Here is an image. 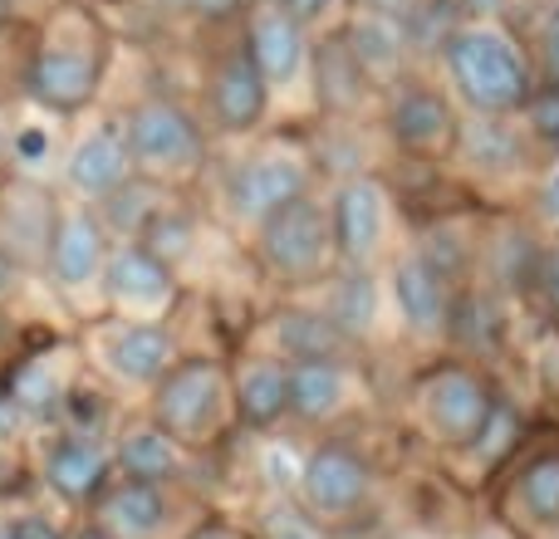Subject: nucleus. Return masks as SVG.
Segmentation results:
<instances>
[{
    "mask_svg": "<svg viewBox=\"0 0 559 539\" xmlns=\"http://www.w3.org/2000/svg\"><path fill=\"white\" fill-rule=\"evenodd\" d=\"M447 69H452V84L476 113L506 118L515 108L531 104L535 79H531V59L521 55L511 35L501 25H456V35L447 39Z\"/></svg>",
    "mask_w": 559,
    "mask_h": 539,
    "instance_id": "f257e3e1",
    "label": "nucleus"
},
{
    "mask_svg": "<svg viewBox=\"0 0 559 539\" xmlns=\"http://www.w3.org/2000/svg\"><path fill=\"white\" fill-rule=\"evenodd\" d=\"M334 255V226H329V206H319L314 196H295L280 212L261 221V261L280 279H314Z\"/></svg>",
    "mask_w": 559,
    "mask_h": 539,
    "instance_id": "f03ea898",
    "label": "nucleus"
},
{
    "mask_svg": "<svg viewBox=\"0 0 559 539\" xmlns=\"http://www.w3.org/2000/svg\"><path fill=\"white\" fill-rule=\"evenodd\" d=\"M128 153L147 172H182L202 157V133H197L192 113L177 108L173 98H147L128 113Z\"/></svg>",
    "mask_w": 559,
    "mask_h": 539,
    "instance_id": "7ed1b4c3",
    "label": "nucleus"
},
{
    "mask_svg": "<svg viewBox=\"0 0 559 539\" xmlns=\"http://www.w3.org/2000/svg\"><path fill=\"white\" fill-rule=\"evenodd\" d=\"M216 407H222V373L206 358H187V363H173L163 378H157L153 393V412L177 442H192L212 427Z\"/></svg>",
    "mask_w": 559,
    "mask_h": 539,
    "instance_id": "20e7f679",
    "label": "nucleus"
},
{
    "mask_svg": "<svg viewBox=\"0 0 559 539\" xmlns=\"http://www.w3.org/2000/svg\"><path fill=\"white\" fill-rule=\"evenodd\" d=\"M491 407H496L491 383L462 363L437 368V373L423 383L427 427H432L437 436H447V442H476V432L486 427Z\"/></svg>",
    "mask_w": 559,
    "mask_h": 539,
    "instance_id": "39448f33",
    "label": "nucleus"
},
{
    "mask_svg": "<svg viewBox=\"0 0 559 539\" xmlns=\"http://www.w3.org/2000/svg\"><path fill=\"white\" fill-rule=\"evenodd\" d=\"M309 187V167L295 153H255L251 163H241V172L231 177V206L246 221H265L271 212H280L285 202L305 196Z\"/></svg>",
    "mask_w": 559,
    "mask_h": 539,
    "instance_id": "423d86ee",
    "label": "nucleus"
},
{
    "mask_svg": "<svg viewBox=\"0 0 559 539\" xmlns=\"http://www.w3.org/2000/svg\"><path fill=\"white\" fill-rule=\"evenodd\" d=\"M329 226H334V251L348 265H368L383 245V226H388V202L383 187L373 177H354L338 187L334 206H329Z\"/></svg>",
    "mask_w": 559,
    "mask_h": 539,
    "instance_id": "0eeeda50",
    "label": "nucleus"
},
{
    "mask_svg": "<svg viewBox=\"0 0 559 539\" xmlns=\"http://www.w3.org/2000/svg\"><path fill=\"white\" fill-rule=\"evenodd\" d=\"M447 270L432 255H407L393 270V304L403 314V324L423 338L447 334V319H452V289H447Z\"/></svg>",
    "mask_w": 559,
    "mask_h": 539,
    "instance_id": "6e6552de",
    "label": "nucleus"
},
{
    "mask_svg": "<svg viewBox=\"0 0 559 539\" xmlns=\"http://www.w3.org/2000/svg\"><path fill=\"white\" fill-rule=\"evenodd\" d=\"M388 133L417 157H437L456 143L462 123H456V108L447 104L437 88H403L388 108Z\"/></svg>",
    "mask_w": 559,
    "mask_h": 539,
    "instance_id": "1a4fd4ad",
    "label": "nucleus"
},
{
    "mask_svg": "<svg viewBox=\"0 0 559 539\" xmlns=\"http://www.w3.org/2000/svg\"><path fill=\"white\" fill-rule=\"evenodd\" d=\"M299 491L305 505L319 515H344L368 495V466L344 446H319L299 471Z\"/></svg>",
    "mask_w": 559,
    "mask_h": 539,
    "instance_id": "9d476101",
    "label": "nucleus"
},
{
    "mask_svg": "<svg viewBox=\"0 0 559 539\" xmlns=\"http://www.w3.org/2000/svg\"><path fill=\"white\" fill-rule=\"evenodd\" d=\"M25 84L35 104L55 108V113H74V108H84L94 98L98 64L88 55H79V49H39L29 59Z\"/></svg>",
    "mask_w": 559,
    "mask_h": 539,
    "instance_id": "9b49d317",
    "label": "nucleus"
},
{
    "mask_svg": "<svg viewBox=\"0 0 559 539\" xmlns=\"http://www.w3.org/2000/svg\"><path fill=\"white\" fill-rule=\"evenodd\" d=\"M265 104H271V79L261 74L251 55H231L222 59L212 79V108H216V123L226 133H246L265 118Z\"/></svg>",
    "mask_w": 559,
    "mask_h": 539,
    "instance_id": "f8f14e48",
    "label": "nucleus"
},
{
    "mask_svg": "<svg viewBox=\"0 0 559 539\" xmlns=\"http://www.w3.org/2000/svg\"><path fill=\"white\" fill-rule=\"evenodd\" d=\"M104 285L114 295V304L157 309L173 295V265H163L147 245H118L104 261Z\"/></svg>",
    "mask_w": 559,
    "mask_h": 539,
    "instance_id": "ddd939ff",
    "label": "nucleus"
},
{
    "mask_svg": "<svg viewBox=\"0 0 559 539\" xmlns=\"http://www.w3.org/2000/svg\"><path fill=\"white\" fill-rule=\"evenodd\" d=\"M133 177V153H128V133L118 128H94L69 157V182L84 196H108Z\"/></svg>",
    "mask_w": 559,
    "mask_h": 539,
    "instance_id": "4468645a",
    "label": "nucleus"
},
{
    "mask_svg": "<svg viewBox=\"0 0 559 539\" xmlns=\"http://www.w3.org/2000/svg\"><path fill=\"white\" fill-rule=\"evenodd\" d=\"M368 69L358 59V49L348 45V35H329L314 49V98L329 113H354L368 94Z\"/></svg>",
    "mask_w": 559,
    "mask_h": 539,
    "instance_id": "2eb2a0df",
    "label": "nucleus"
},
{
    "mask_svg": "<svg viewBox=\"0 0 559 539\" xmlns=\"http://www.w3.org/2000/svg\"><path fill=\"white\" fill-rule=\"evenodd\" d=\"M108 261V245H104V226L94 216L74 212L55 226V241H49V265H55L59 285L79 289V285H94L104 275Z\"/></svg>",
    "mask_w": 559,
    "mask_h": 539,
    "instance_id": "dca6fc26",
    "label": "nucleus"
},
{
    "mask_svg": "<svg viewBox=\"0 0 559 539\" xmlns=\"http://www.w3.org/2000/svg\"><path fill=\"white\" fill-rule=\"evenodd\" d=\"M246 55L261 64V74L271 84H285L305 59V20H295L285 5H265L251 15V45Z\"/></svg>",
    "mask_w": 559,
    "mask_h": 539,
    "instance_id": "f3484780",
    "label": "nucleus"
},
{
    "mask_svg": "<svg viewBox=\"0 0 559 539\" xmlns=\"http://www.w3.org/2000/svg\"><path fill=\"white\" fill-rule=\"evenodd\" d=\"M285 373H289V412L299 422H324V417H334L344 407L348 373L334 358H295Z\"/></svg>",
    "mask_w": 559,
    "mask_h": 539,
    "instance_id": "a211bd4d",
    "label": "nucleus"
},
{
    "mask_svg": "<svg viewBox=\"0 0 559 539\" xmlns=\"http://www.w3.org/2000/svg\"><path fill=\"white\" fill-rule=\"evenodd\" d=\"M173 363H177V344L157 324H128L108 344V368L118 378H128V383H157Z\"/></svg>",
    "mask_w": 559,
    "mask_h": 539,
    "instance_id": "6ab92c4d",
    "label": "nucleus"
},
{
    "mask_svg": "<svg viewBox=\"0 0 559 539\" xmlns=\"http://www.w3.org/2000/svg\"><path fill=\"white\" fill-rule=\"evenodd\" d=\"M45 476L64 501H94V495L104 491L108 456L98 452L94 436H69V442H59L55 452H49Z\"/></svg>",
    "mask_w": 559,
    "mask_h": 539,
    "instance_id": "aec40b11",
    "label": "nucleus"
},
{
    "mask_svg": "<svg viewBox=\"0 0 559 539\" xmlns=\"http://www.w3.org/2000/svg\"><path fill=\"white\" fill-rule=\"evenodd\" d=\"M163 525H167V501L153 481H133L128 476L104 501V530L114 539H153Z\"/></svg>",
    "mask_w": 559,
    "mask_h": 539,
    "instance_id": "412c9836",
    "label": "nucleus"
},
{
    "mask_svg": "<svg viewBox=\"0 0 559 539\" xmlns=\"http://www.w3.org/2000/svg\"><path fill=\"white\" fill-rule=\"evenodd\" d=\"M118 462H123V471L133 476V481H173L177 471H182V446H177V436L167 432L163 422L153 427H133L123 442V452H118Z\"/></svg>",
    "mask_w": 559,
    "mask_h": 539,
    "instance_id": "4be33fe9",
    "label": "nucleus"
},
{
    "mask_svg": "<svg viewBox=\"0 0 559 539\" xmlns=\"http://www.w3.org/2000/svg\"><path fill=\"white\" fill-rule=\"evenodd\" d=\"M275 344L289 358H338L348 334L329 314H319V309H285L275 319Z\"/></svg>",
    "mask_w": 559,
    "mask_h": 539,
    "instance_id": "5701e85b",
    "label": "nucleus"
},
{
    "mask_svg": "<svg viewBox=\"0 0 559 539\" xmlns=\"http://www.w3.org/2000/svg\"><path fill=\"white\" fill-rule=\"evenodd\" d=\"M236 412L251 427H271L289 412V373L280 363H255L236 383Z\"/></svg>",
    "mask_w": 559,
    "mask_h": 539,
    "instance_id": "b1692460",
    "label": "nucleus"
},
{
    "mask_svg": "<svg viewBox=\"0 0 559 539\" xmlns=\"http://www.w3.org/2000/svg\"><path fill=\"white\" fill-rule=\"evenodd\" d=\"M348 45L358 49L368 74H388V69H397V59L413 49V39H407V29H403V15H373V10H364V20L348 29Z\"/></svg>",
    "mask_w": 559,
    "mask_h": 539,
    "instance_id": "393cba45",
    "label": "nucleus"
},
{
    "mask_svg": "<svg viewBox=\"0 0 559 539\" xmlns=\"http://www.w3.org/2000/svg\"><path fill=\"white\" fill-rule=\"evenodd\" d=\"M501 309L486 295H466L452 304V319H447V334L466 348H496L501 344Z\"/></svg>",
    "mask_w": 559,
    "mask_h": 539,
    "instance_id": "a878e982",
    "label": "nucleus"
},
{
    "mask_svg": "<svg viewBox=\"0 0 559 539\" xmlns=\"http://www.w3.org/2000/svg\"><path fill=\"white\" fill-rule=\"evenodd\" d=\"M329 319H334V324L344 328L348 338H358V334H368V328H373V319H378V289H373V279L364 275V265H358L354 275L338 285Z\"/></svg>",
    "mask_w": 559,
    "mask_h": 539,
    "instance_id": "bb28decb",
    "label": "nucleus"
},
{
    "mask_svg": "<svg viewBox=\"0 0 559 539\" xmlns=\"http://www.w3.org/2000/svg\"><path fill=\"white\" fill-rule=\"evenodd\" d=\"M138 241H143L163 265H177V261H187V255H192L197 231H192V221H187V216H177V212H167V206H163V212L147 216V226L138 231Z\"/></svg>",
    "mask_w": 559,
    "mask_h": 539,
    "instance_id": "cd10ccee",
    "label": "nucleus"
},
{
    "mask_svg": "<svg viewBox=\"0 0 559 539\" xmlns=\"http://www.w3.org/2000/svg\"><path fill=\"white\" fill-rule=\"evenodd\" d=\"M521 505L531 511V520L559 525V456H540L525 466L521 476Z\"/></svg>",
    "mask_w": 559,
    "mask_h": 539,
    "instance_id": "c85d7f7f",
    "label": "nucleus"
},
{
    "mask_svg": "<svg viewBox=\"0 0 559 539\" xmlns=\"http://www.w3.org/2000/svg\"><path fill=\"white\" fill-rule=\"evenodd\" d=\"M104 212H108V221L118 226V231H128V236H138L147 226V216L153 212H163V206H157V192L147 182H133V177H128L123 187H114V192L104 196Z\"/></svg>",
    "mask_w": 559,
    "mask_h": 539,
    "instance_id": "c756f323",
    "label": "nucleus"
},
{
    "mask_svg": "<svg viewBox=\"0 0 559 539\" xmlns=\"http://www.w3.org/2000/svg\"><path fill=\"white\" fill-rule=\"evenodd\" d=\"M472 153L481 167H521V143H515V133H506L501 118H491V113H486V123H476Z\"/></svg>",
    "mask_w": 559,
    "mask_h": 539,
    "instance_id": "7c9ffc66",
    "label": "nucleus"
},
{
    "mask_svg": "<svg viewBox=\"0 0 559 539\" xmlns=\"http://www.w3.org/2000/svg\"><path fill=\"white\" fill-rule=\"evenodd\" d=\"M515 432H521V417H515L506 403H496L491 417H486V427L476 432V442H472L476 456H481V462H501V456L515 446Z\"/></svg>",
    "mask_w": 559,
    "mask_h": 539,
    "instance_id": "2f4dec72",
    "label": "nucleus"
},
{
    "mask_svg": "<svg viewBox=\"0 0 559 539\" xmlns=\"http://www.w3.org/2000/svg\"><path fill=\"white\" fill-rule=\"evenodd\" d=\"M525 118H531L535 143H545L550 153H559V84L535 88L531 104H525Z\"/></svg>",
    "mask_w": 559,
    "mask_h": 539,
    "instance_id": "473e14b6",
    "label": "nucleus"
},
{
    "mask_svg": "<svg viewBox=\"0 0 559 539\" xmlns=\"http://www.w3.org/2000/svg\"><path fill=\"white\" fill-rule=\"evenodd\" d=\"M265 539H324L309 515H299L295 505H271L265 511Z\"/></svg>",
    "mask_w": 559,
    "mask_h": 539,
    "instance_id": "72a5a7b5",
    "label": "nucleus"
},
{
    "mask_svg": "<svg viewBox=\"0 0 559 539\" xmlns=\"http://www.w3.org/2000/svg\"><path fill=\"white\" fill-rule=\"evenodd\" d=\"M540 59H545V74H550V84H559V0L555 5H545L540 15Z\"/></svg>",
    "mask_w": 559,
    "mask_h": 539,
    "instance_id": "f704fd0d",
    "label": "nucleus"
},
{
    "mask_svg": "<svg viewBox=\"0 0 559 539\" xmlns=\"http://www.w3.org/2000/svg\"><path fill=\"white\" fill-rule=\"evenodd\" d=\"M535 279L545 285V299H550V309H559V245L540 255V275H535Z\"/></svg>",
    "mask_w": 559,
    "mask_h": 539,
    "instance_id": "c9c22d12",
    "label": "nucleus"
},
{
    "mask_svg": "<svg viewBox=\"0 0 559 539\" xmlns=\"http://www.w3.org/2000/svg\"><path fill=\"white\" fill-rule=\"evenodd\" d=\"M187 5H192L202 20H231L246 10V0H187Z\"/></svg>",
    "mask_w": 559,
    "mask_h": 539,
    "instance_id": "e433bc0d",
    "label": "nucleus"
},
{
    "mask_svg": "<svg viewBox=\"0 0 559 539\" xmlns=\"http://www.w3.org/2000/svg\"><path fill=\"white\" fill-rule=\"evenodd\" d=\"M15 153H20V163H35V157L49 153V137L39 133V128H25V133L15 137Z\"/></svg>",
    "mask_w": 559,
    "mask_h": 539,
    "instance_id": "4c0bfd02",
    "label": "nucleus"
},
{
    "mask_svg": "<svg viewBox=\"0 0 559 539\" xmlns=\"http://www.w3.org/2000/svg\"><path fill=\"white\" fill-rule=\"evenodd\" d=\"M280 5H285L295 20H319V15H329L338 0H280Z\"/></svg>",
    "mask_w": 559,
    "mask_h": 539,
    "instance_id": "58836bf2",
    "label": "nucleus"
},
{
    "mask_svg": "<svg viewBox=\"0 0 559 539\" xmlns=\"http://www.w3.org/2000/svg\"><path fill=\"white\" fill-rule=\"evenodd\" d=\"M10 539H59V530L55 525H45V520H15Z\"/></svg>",
    "mask_w": 559,
    "mask_h": 539,
    "instance_id": "ea45409f",
    "label": "nucleus"
},
{
    "mask_svg": "<svg viewBox=\"0 0 559 539\" xmlns=\"http://www.w3.org/2000/svg\"><path fill=\"white\" fill-rule=\"evenodd\" d=\"M187 539H251V535H241L236 525H222V520H212V525H202V530H192Z\"/></svg>",
    "mask_w": 559,
    "mask_h": 539,
    "instance_id": "a19ab883",
    "label": "nucleus"
},
{
    "mask_svg": "<svg viewBox=\"0 0 559 539\" xmlns=\"http://www.w3.org/2000/svg\"><path fill=\"white\" fill-rule=\"evenodd\" d=\"M364 10H373V15H407V10L417 5V0H358Z\"/></svg>",
    "mask_w": 559,
    "mask_h": 539,
    "instance_id": "79ce46f5",
    "label": "nucleus"
},
{
    "mask_svg": "<svg viewBox=\"0 0 559 539\" xmlns=\"http://www.w3.org/2000/svg\"><path fill=\"white\" fill-rule=\"evenodd\" d=\"M10 285H15V255L0 251V299L10 295Z\"/></svg>",
    "mask_w": 559,
    "mask_h": 539,
    "instance_id": "37998d69",
    "label": "nucleus"
},
{
    "mask_svg": "<svg viewBox=\"0 0 559 539\" xmlns=\"http://www.w3.org/2000/svg\"><path fill=\"white\" fill-rule=\"evenodd\" d=\"M79 539H114V535H108L104 525H88V530H79Z\"/></svg>",
    "mask_w": 559,
    "mask_h": 539,
    "instance_id": "c03bdc74",
    "label": "nucleus"
},
{
    "mask_svg": "<svg viewBox=\"0 0 559 539\" xmlns=\"http://www.w3.org/2000/svg\"><path fill=\"white\" fill-rule=\"evenodd\" d=\"M147 5H157V10H177V5H187V0H147Z\"/></svg>",
    "mask_w": 559,
    "mask_h": 539,
    "instance_id": "a18cd8bd",
    "label": "nucleus"
},
{
    "mask_svg": "<svg viewBox=\"0 0 559 539\" xmlns=\"http://www.w3.org/2000/svg\"><path fill=\"white\" fill-rule=\"evenodd\" d=\"M472 539H511V535H506V530H476Z\"/></svg>",
    "mask_w": 559,
    "mask_h": 539,
    "instance_id": "49530a36",
    "label": "nucleus"
},
{
    "mask_svg": "<svg viewBox=\"0 0 559 539\" xmlns=\"http://www.w3.org/2000/svg\"><path fill=\"white\" fill-rule=\"evenodd\" d=\"M0 157H5V133H0Z\"/></svg>",
    "mask_w": 559,
    "mask_h": 539,
    "instance_id": "de8ad7c7",
    "label": "nucleus"
}]
</instances>
